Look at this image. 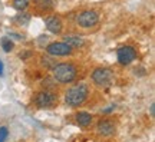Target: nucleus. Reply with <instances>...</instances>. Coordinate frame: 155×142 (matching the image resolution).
<instances>
[{
  "label": "nucleus",
  "instance_id": "a211bd4d",
  "mask_svg": "<svg viewBox=\"0 0 155 142\" xmlns=\"http://www.w3.org/2000/svg\"><path fill=\"white\" fill-rule=\"evenodd\" d=\"M151 116H152V118L155 116V105L154 104L151 105Z\"/></svg>",
  "mask_w": 155,
  "mask_h": 142
},
{
  "label": "nucleus",
  "instance_id": "9d476101",
  "mask_svg": "<svg viewBox=\"0 0 155 142\" xmlns=\"http://www.w3.org/2000/svg\"><path fill=\"white\" fill-rule=\"evenodd\" d=\"M63 42L66 45H69L72 49H78V48H82L85 42L81 36H65L63 38Z\"/></svg>",
  "mask_w": 155,
  "mask_h": 142
},
{
  "label": "nucleus",
  "instance_id": "dca6fc26",
  "mask_svg": "<svg viewBox=\"0 0 155 142\" xmlns=\"http://www.w3.org/2000/svg\"><path fill=\"white\" fill-rule=\"evenodd\" d=\"M9 137V129L6 126H0V142H5Z\"/></svg>",
  "mask_w": 155,
  "mask_h": 142
},
{
  "label": "nucleus",
  "instance_id": "39448f33",
  "mask_svg": "<svg viewBox=\"0 0 155 142\" xmlns=\"http://www.w3.org/2000/svg\"><path fill=\"white\" fill-rule=\"evenodd\" d=\"M98 22H99V15L95 10H85L76 16V23L85 29L94 28L95 25H98Z\"/></svg>",
  "mask_w": 155,
  "mask_h": 142
},
{
  "label": "nucleus",
  "instance_id": "423d86ee",
  "mask_svg": "<svg viewBox=\"0 0 155 142\" xmlns=\"http://www.w3.org/2000/svg\"><path fill=\"white\" fill-rule=\"evenodd\" d=\"M46 52L50 56H68L73 52V49L65 42H53L46 46Z\"/></svg>",
  "mask_w": 155,
  "mask_h": 142
},
{
  "label": "nucleus",
  "instance_id": "f3484780",
  "mask_svg": "<svg viewBox=\"0 0 155 142\" xmlns=\"http://www.w3.org/2000/svg\"><path fill=\"white\" fill-rule=\"evenodd\" d=\"M3 72H5V66H3V62L0 60V76H3Z\"/></svg>",
  "mask_w": 155,
  "mask_h": 142
},
{
  "label": "nucleus",
  "instance_id": "f03ea898",
  "mask_svg": "<svg viewBox=\"0 0 155 142\" xmlns=\"http://www.w3.org/2000/svg\"><path fill=\"white\" fill-rule=\"evenodd\" d=\"M78 75L76 66L72 63H61L53 68V76L58 82L61 83H71L75 81Z\"/></svg>",
  "mask_w": 155,
  "mask_h": 142
},
{
  "label": "nucleus",
  "instance_id": "7ed1b4c3",
  "mask_svg": "<svg viewBox=\"0 0 155 142\" xmlns=\"http://www.w3.org/2000/svg\"><path fill=\"white\" fill-rule=\"evenodd\" d=\"M92 81L98 86L108 88L114 83V72L108 68H98L92 72Z\"/></svg>",
  "mask_w": 155,
  "mask_h": 142
},
{
  "label": "nucleus",
  "instance_id": "2eb2a0df",
  "mask_svg": "<svg viewBox=\"0 0 155 142\" xmlns=\"http://www.w3.org/2000/svg\"><path fill=\"white\" fill-rule=\"evenodd\" d=\"M17 23H20L22 26H26L29 23V20H30V15L29 13H22V15H17V17L15 19Z\"/></svg>",
  "mask_w": 155,
  "mask_h": 142
},
{
  "label": "nucleus",
  "instance_id": "f257e3e1",
  "mask_svg": "<svg viewBox=\"0 0 155 142\" xmlns=\"http://www.w3.org/2000/svg\"><path fill=\"white\" fill-rule=\"evenodd\" d=\"M89 95V88L86 83H76L75 86L69 88L65 93V102L72 108H76L79 105H82Z\"/></svg>",
  "mask_w": 155,
  "mask_h": 142
},
{
  "label": "nucleus",
  "instance_id": "f8f14e48",
  "mask_svg": "<svg viewBox=\"0 0 155 142\" xmlns=\"http://www.w3.org/2000/svg\"><path fill=\"white\" fill-rule=\"evenodd\" d=\"M33 3L40 10H49V9L53 7V2L52 0H33Z\"/></svg>",
  "mask_w": 155,
  "mask_h": 142
},
{
  "label": "nucleus",
  "instance_id": "9b49d317",
  "mask_svg": "<svg viewBox=\"0 0 155 142\" xmlns=\"http://www.w3.org/2000/svg\"><path fill=\"white\" fill-rule=\"evenodd\" d=\"M76 122L79 126H88L92 122V115L89 112H79L76 115Z\"/></svg>",
  "mask_w": 155,
  "mask_h": 142
},
{
  "label": "nucleus",
  "instance_id": "0eeeda50",
  "mask_svg": "<svg viewBox=\"0 0 155 142\" xmlns=\"http://www.w3.org/2000/svg\"><path fill=\"white\" fill-rule=\"evenodd\" d=\"M118 62L121 65H129L137 59V50L132 46H122L118 49Z\"/></svg>",
  "mask_w": 155,
  "mask_h": 142
},
{
  "label": "nucleus",
  "instance_id": "1a4fd4ad",
  "mask_svg": "<svg viewBox=\"0 0 155 142\" xmlns=\"http://www.w3.org/2000/svg\"><path fill=\"white\" fill-rule=\"evenodd\" d=\"M46 28L49 30L50 33H53V35H59L62 32V20L59 17L56 16H52V17H48L46 19Z\"/></svg>",
  "mask_w": 155,
  "mask_h": 142
},
{
  "label": "nucleus",
  "instance_id": "6e6552de",
  "mask_svg": "<svg viewBox=\"0 0 155 142\" xmlns=\"http://www.w3.org/2000/svg\"><path fill=\"white\" fill-rule=\"evenodd\" d=\"M96 129L104 137H111V135L115 134V125H114V122H111V121H108V119H101L98 122V125H96Z\"/></svg>",
  "mask_w": 155,
  "mask_h": 142
},
{
  "label": "nucleus",
  "instance_id": "ddd939ff",
  "mask_svg": "<svg viewBox=\"0 0 155 142\" xmlns=\"http://www.w3.org/2000/svg\"><path fill=\"white\" fill-rule=\"evenodd\" d=\"M0 45H2V49L5 50V52H7V53L13 50V42H12L9 38H2Z\"/></svg>",
  "mask_w": 155,
  "mask_h": 142
},
{
  "label": "nucleus",
  "instance_id": "4468645a",
  "mask_svg": "<svg viewBox=\"0 0 155 142\" xmlns=\"http://www.w3.org/2000/svg\"><path fill=\"white\" fill-rule=\"evenodd\" d=\"M30 0H13V7L19 12H23L29 6Z\"/></svg>",
  "mask_w": 155,
  "mask_h": 142
},
{
  "label": "nucleus",
  "instance_id": "20e7f679",
  "mask_svg": "<svg viewBox=\"0 0 155 142\" xmlns=\"http://www.w3.org/2000/svg\"><path fill=\"white\" fill-rule=\"evenodd\" d=\"M56 102H58V96L53 92H50V91H42V92L36 93V96H35V104L38 105L39 108H42V109L53 108Z\"/></svg>",
  "mask_w": 155,
  "mask_h": 142
}]
</instances>
